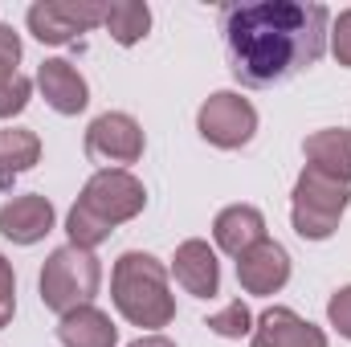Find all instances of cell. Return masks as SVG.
<instances>
[{
    "instance_id": "19",
    "label": "cell",
    "mask_w": 351,
    "mask_h": 347,
    "mask_svg": "<svg viewBox=\"0 0 351 347\" xmlns=\"http://www.w3.org/2000/svg\"><path fill=\"white\" fill-rule=\"evenodd\" d=\"M204 327H208L213 335H221V339H241V335L254 331V315H250V307H245L241 298H233L229 307H221L217 315H208Z\"/></svg>"
},
{
    "instance_id": "18",
    "label": "cell",
    "mask_w": 351,
    "mask_h": 347,
    "mask_svg": "<svg viewBox=\"0 0 351 347\" xmlns=\"http://www.w3.org/2000/svg\"><path fill=\"white\" fill-rule=\"evenodd\" d=\"M106 33L119 41V45H139L152 29V8L143 0H114L106 4Z\"/></svg>"
},
{
    "instance_id": "25",
    "label": "cell",
    "mask_w": 351,
    "mask_h": 347,
    "mask_svg": "<svg viewBox=\"0 0 351 347\" xmlns=\"http://www.w3.org/2000/svg\"><path fill=\"white\" fill-rule=\"evenodd\" d=\"M127 347H176L168 335H139L135 344H127Z\"/></svg>"
},
{
    "instance_id": "6",
    "label": "cell",
    "mask_w": 351,
    "mask_h": 347,
    "mask_svg": "<svg viewBox=\"0 0 351 347\" xmlns=\"http://www.w3.org/2000/svg\"><path fill=\"white\" fill-rule=\"evenodd\" d=\"M196 131H200L204 143H213L221 152H237V147H245L258 135V110L237 90H217V94H208L200 102Z\"/></svg>"
},
{
    "instance_id": "22",
    "label": "cell",
    "mask_w": 351,
    "mask_h": 347,
    "mask_svg": "<svg viewBox=\"0 0 351 347\" xmlns=\"http://www.w3.org/2000/svg\"><path fill=\"white\" fill-rule=\"evenodd\" d=\"M16 315V274H12V261L0 254V331L12 323Z\"/></svg>"
},
{
    "instance_id": "4",
    "label": "cell",
    "mask_w": 351,
    "mask_h": 347,
    "mask_svg": "<svg viewBox=\"0 0 351 347\" xmlns=\"http://www.w3.org/2000/svg\"><path fill=\"white\" fill-rule=\"evenodd\" d=\"M98 286H102V265L94 258V250H78V246L53 250L37 274V294H41L45 311H53V315H70L78 307H90Z\"/></svg>"
},
{
    "instance_id": "2",
    "label": "cell",
    "mask_w": 351,
    "mask_h": 347,
    "mask_svg": "<svg viewBox=\"0 0 351 347\" xmlns=\"http://www.w3.org/2000/svg\"><path fill=\"white\" fill-rule=\"evenodd\" d=\"M143 208H147V188L139 176L127 172V168H98L86 180L82 196L74 200L70 217H66L70 246L98 250L119 225L135 221Z\"/></svg>"
},
{
    "instance_id": "8",
    "label": "cell",
    "mask_w": 351,
    "mask_h": 347,
    "mask_svg": "<svg viewBox=\"0 0 351 347\" xmlns=\"http://www.w3.org/2000/svg\"><path fill=\"white\" fill-rule=\"evenodd\" d=\"M106 21V4L98 0H41L29 8V33L41 45H70L78 33H90Z\"/></svg>"
},
{
    "instance_id": "23",
    "label": "cell",
    "mask_w": 351,
    "mask_h": 347,
    "mask_svg": "<svg viewBox=\"0 0 351 347\" xmlns=\"http://www.w3.org/2000/svg\"><path fill=\"white\" fill-rule=\"evenodd\" d=\"M327 323H331L343 339H351V286H339V290L327 298Z\"/></svg>"
},
{
    "instance_id": "17",
    "label": "cell",
    "mask_w": 351,
    "mask_h": 347,
    "mask_svg": "<svg viewBox=\"0 0 351 347\" xmlns=\"http://www.w3.org/2000/svg\"><path fill=\"white\" fill-rule=\"evenodd\" d=\"M41 160V139L29 127H0V184L29 172Z\"/></svg>"
},
{
    "instance_id": "9",
    "label": "cell",
    "mask_w": 351,
    "mask_h": 347,
    "mask_svg": "<svg viewBox=\"0 0 351 347\" xmlns=\"http://www.w3.org/2000/svg\"><path fill=\"white\" fill-rule=\"evenodd\" d=\"M53 204L41 192H25L0 204V237H8L12 246H37L53 233Z\"/></svg>"
},
{
    "instance_id": "13",
    "label": "cell",
    "mask_w": 351,
    "mask_h": 347,
    "mask_svg": "<svg viewBox=\"0 0 351 347\" xmlns=\"http://www.w3.org/2000/svg\"><path fill=\"white\" fill-rule=\"evenodd\" d=\"M37 90L45 94V102L58 110V115H82L90 102V86L86 78L78 74L74 62L66 58H49L37 66Z\"/></svg>"
},
{
    "instance_id": "21",
    "label": "cell",
    "mask_w": 351,
    "mask_h": 347,
    "mask_svg": "<svg viewBox=\"0 0 351 347\" xmlns=\"http://www.w3.org/2000/svg\"><path fill=\"white\" fill-rule=\"evenodd\" d=\"M327 45L335 53V62L351 70V8H343L339 16H331V33H327Z\"/></svg>"
},
{
    "instance_id": "7",
    "label": "cell",
    "mask_w": 351,
    "mask_h": 347,
    "mask_svg": "<svg viewBox=\"0 0 351 347\" xmlns=\"http://www.w3.org/2000/svg\"><path fill=\"white\" fill-rule=\"evenodd\" d=\"M82 147H86L90 160L102 164V168H131V164L143 160L147 139H143L139 119H131L127 110H106V115H98L86 127Z\"/></svg>"
},
{
    "instance_id": "15",
    "label": "cell",
    "mask_w": 351,
    "mask_h": 347,
    "mask_svg": "<svg viewBox=\"0 0 351 347\" xmlns=\"http://www.w3.org/2000/svg\"><path fill=\"white\" fill-rule=\"evenodd\" d=\"M306 168L331 176L339 184H351V131L348 127H323L302 139Z\"/></svg>"
},
{
    "instance_id": "5",
    "label": "cell",
    "mask_w": 351,
    "mask_h": 347,
    "mask_svg": "<svg viewBox=\"0 0 351 347\" xmlns=\"http://www.w3.org/2000/svg\"><path fill=\"white\" fill-rule=\"evenodd\" d=\"M351 204V188L331 180V176L302 168V176L294 180V200H290V225L302 241H327L343 213Z\"/></svg>"
},
{
    "instance_id": "10",
    "label": "cell",
    "mask_w": 351,
    "mask_h": 347,
    "mask_svg": "<svg viewBox=\"0 0 351 347\" xmlns=\"http://www.w3.org/2000/svg\"><path fill=\"white\" fill-rule=\"evenodd\" d=\"M250 347H327V331L290 307H269L250 331Z\"/></svg>"
},
{
    "instance_id": "24",
    "label": "cell",
    "mask_w": 351,
    "mask_h": 347,
    "mask_svg": "<svg viewBox=\"0 0 351 347\" xmlns=\"http://www.w3.org/2000/svg\"><path fill=\"white\" fill-rule=\"evenodd\" d=\"M16 62H21V37L8 25H0V66H12L16 70Z\"/></svg>"
},
{
    "instance_id": "14",
    "label": "cell",
    "mask_w": 351,
    "mask_h": 347,
    "mask_svg": "<svg viewBox=\"0 0 351 347\" xmlns=\"http://www.w3.org/2000/svg\"><path fill=\"white\" fill-rule=\"evenodd\" d=\"M213 241H217V250L229 254V258L250 254L258 241H265L262 208H254V204H229V208H221L217 221H213Z\"/></svg>"
},
{
    "instance_id": "3",
    "label": "cell",
    "mask_w": 351,
    "mask_h": 347,
    "mask_svg": "<svg viewBox=\"0 0 351 347\" xmlns=\"http://www.w3.org/2000/svg\"><path fill=\"white\" fill-rule=\"evenodd\" d=\"M110 302L131 327H147L152 335H160V327H168L176 319L168 265L143 250L119 254L114 270H110Z\"/></svg>"
},
{
    "instance_id": "20",
    "label": "cell",
    "mask_w": 351,
    "mask_h": 347,
    "mask_svg": "<svg viewBox=\"0 0 351 347\" xmlns=\"http://www.w3.org/2000/svg\"><path fill=\"white\" fill-rule=\"evenodd\" d=\"M29 94H33V82L12 70V66H0V119H12L29 106Z\"/></svg>"
},
{
    "instance_id": "12",
    "label": "cell",
    "mask_w": 351,
    "mask_h": 347,
    "mask_svg": "<svg viewBox=\"0 0 351 347\" xmlns=\"http://www.w3.org/2000/svg\"><path fill=\"white\" fill-rule=\"evenodd\" d=\"M172 274L192 298H217L221 294V261H217V250L208 241H200V237H188V241L176 246Z\"/></svg>"
},
{
    "instance_id": "1",
    "label": "cell",
    "mask_w": 351,
    "mask_h": 347,
    "mask_svg": "<svg viewBox=\"0 0 351 347\" xmlns=\"http://www.w3.org/2000/svg\"><path fill=\"white\" fill-rule=\"evenodd\" d=\"M221 33L233 78L241 86H274L323 58L331 12L302 0L221 4Z\"/></svg>"
},
{
    "instance_id": "16",
    "label": "cell",
    "mask_w": 351,
    "mask_h": 347,
    "mask_svg": "<svg viewBox=\"0 0 351 347\" xmlns=\"http://www.w3.org/2000/svg\"><path fill=\"white\" fill-rule=\"evenodd\" d=\"M58 339H62V347H114L119 344V327L110 323L106 311H98L90 302V307H78V311L62 315Z\"/></svg>"
},
{
    "instance_id": "11",
    "label": "cell",
    "mask_w": 351,
    "mask_h": 347,
    "mask_svg": "<svg viewBox=\"0 0 351 347\" xmlns=\"http://www.w3.org/2000/svg\"><path fill=\"white\" fill-rule=\"evenodd\" d=\"M237 282L245 294H258V298H269L278 294L286 282H290V254L278 246V241H258L250 254L237 258Z\"/></svg>"
}]
</instances>
